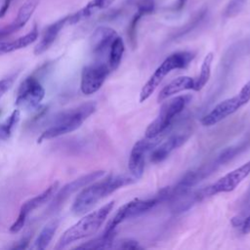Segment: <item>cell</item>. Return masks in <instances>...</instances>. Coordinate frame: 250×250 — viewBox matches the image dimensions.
I'll use <instances>...</instances> for the list:
<instances>
[{
    "instance_id": "obj_5",
    "label": "cell",
    "mask_w": 250,
    "mask_h": 250,
    "mask_svg": "<svg viewBox=\"0 0 250 250\" xmlns=\"http://www.w3.org/2000/svg\"><path fill=\"white\" fill-rule=\"evenodd\" d=\"M191 98L190 95H182L172 98L162 104L156 117L146 129L145 137L153 139L162 134L171 125L174 118L189 104Z\"/></svg>"
},
{
    "instance_id": "obj_19",
    "label": "cell",
    "mask_w": 250,
    "mask_h": 250,
    "mask_svg": "<svg viewBox=\"0 0 250 250\" xmlns=\"http://www.w3.org/2000/svg\"><path fill=\"white\" fill-rule=\"evenodd\" d=\"M37 37H38V30H37V27L34 26L28 33H26L25 35L16 40L9 41V42H0V56L25 48L31 43H33L34 41H36Z\"/></svg>"
},
{
    "instance_id": "obj_17",
    "label": "cell",
    "mask_w": 250,
    "mask_h": 250,
    "mask_svg": "<svg viewBox=\"0 0 250 250\" xmlns=\"http://www.w3.org/2000/svg\"><path fill=\"white\" fill-rule=\"evenodd\" d=\"M58 189H59V182L53 183L43 192H41L40 194H38L32 198H29L25 202H23L22 205L21 206L20 213L22 215H25L27 217L30 212L39 208L40 206L44 205L45 203L49 202L54 197V195L56 194Z\"/></svg>"
},
{
    "instance_id": "obj_20",
    "label": "cell",
    "mask_w": 250,
    "mask_h": 250,
    "mask_svg": "<svg viewBox=\"0 0 250 250\" xmlns=\"http://www.w3.org/2000/svg\"><path fill=\"white\" fill-rule=\"evenodd\" d=\"M41 1L42 0H25L24 1V3L19 9L16 19L12 22V24L15 26L17 30L21 29L26 24V22L29 21V19L31 18L32 14L34 13L38 5L41 3Z\"/></svg>"
},
{
    "instance_id": "obj_11",
    "label": "cell",
    "mask_w": 250,
    "mask_h": 250,
    "mask_svg": "<svg viewBox=\"0 0 250 250\" xmlns=\"http://www.w3.org/2000/svg\"><path fill=\"white\" fill-rule=\"evenodd\" d=\"M250 174V160L241 165L240 167L229 172L211 186L205 188L208 196L220 193L229 192L235 189V188Z\"/></svg>"
},
{
    "instance_id": "obj_28",
    "label": "cell",
    "mask_w": 250,
    "mask_h": 250,
    "mask_svg": "<svg viewBox=\"0 0 250 250\" xmlns=\"http://www.w3.org/2000/svg\"><path fill=\"white\" fill-rule=\"evenodd\" d=\"M113 248L117 249H138L142 248L139 243L136 240L133 239H121V240H115Z\"/></svg>"
},
{
    "instance_id": "obj_15",
    "label": "cell",
    "mask_w": 250,
    "mask_h": 250,
    "mask_svg": "<svg viewBox=\"0 0 250 250\" xmlns=\"http://www.w3.org/2000/svg\"><path fill=\"white\" fill-rule=\"evenodd\" d=\"M67 19L68 16L55 21L54 23L46 27L41 37V40L34 48L35 55H41L51 47V45L55 42L56 38L58 37L60 31L64 27L65 24H67Z\"/></svg>"
},
{
    "instance_id": "obj_18",
    "label": "cell",
    "mask_w": 250,
    "mask_h": 250,
    "mask_svg": "<svg viewBox=\"0 0 250 250\" xmlns=\"http://www.w3.org/2000/svg\"><path fill=\"white\" fill-rule=\"evenodd\" d=\"M115 0H91L79 11L68 16L67 24H75L94 15L96 12L110 6Z\"/></svg>"
},
{
    "instance_id": "obj_3",
    "label": "cell",
    "mask_w": 250,
    "mask_h": 250,
    "mask_svg": "<svg viewBox=\"0 0 250 250\" xmlns=\"http://www.w3.org/2000/svg\"><path fill=\"white\" fill-rule=\"evenodd\" d=\"M113 206L114 201L112 200L98 210L85 215L62 233L58 241L56 249H62L74 241L95 234L111 212Z\"/></svg>"
},
{
    "instance_id": "obj_32",
    "label": "cell",
    "mask_w": 250,
    "mask_h": 250,
    "mask_svg": "<svg viewBox=\"0 0 250 250\" xmlns=\"http://www.w3.org/2000/svg\"><path fill=\"white\" fill-rule=\"evenodd\" d=\"M12 2H13V0H4V3L2 5V7L0 8V18H3L6 15Z\"/></svg>"
},
{
    "instance_id": "obj_9",
    "label": "cell",
    "mask_w": 250,
    "mask_h": 250,
    "mask_svg": "<svg viewBox=\"0 0 250 250\" xmlns=\"http://www.w3.org/2000/svg\"><path fill=\"white\" fill-rule=\"evenodd\" d=\"M45 97V90L41 83L33 76L26 77L18 90L16 105L24 109L37 107Z\"/></svg>"
},
{
    "instance_id": "obj_8",
    "label": "cell",
    "mask_w": 250,
    "mask_h": 250,
    "mask_svg": "<svg viewBox=\"0 0 250 250\" xmlns=\"http://www.w3.org/2000/svg\"><path fill=\"white\" fill-rule=\"evenodd\" d=\"M111 72L107 62L95 61L83 67L81 72L80 89L84 95H92L101 89Z\"/></svg>"
},
{
    "instance_id": "obj_13",
    "label": "cell",
    "mask_w": 250,
    "mask_h": 250,
    "mask_svg": "<svg viewBox=\"0 0 250 250\" xmlns=\"http://www.w3.org/2000/svg\"><path fill=\"white\" fill-rule=\"evenodd\" d=\"M117 36V32L108 26H99L95 29L91 36V50L96 61L108 63L109 49Z\"/></svg>"
},
{
    "instance_id": "obj_21",
    "label": "cell",
    "mask_w": 250,
    "mask_h": 250,
    "mask_svg": "<svg viewBox=\"0 0 250 250\" xmlns=\"http://www.w3.org/2000/svg\"><path fill=\"white\" fill-rule=\"evenodd\" d=\"M59 226V221L58 220H54L51 221L50 223H48L43 229L41 230V232L39 233L38 237L36 238V240L34 241V245L33 248L34 249H38V250H43L45 249L49 243L51 242L57 229Z\"/></svg>"
},
{
    "instance_id": "obj_23",
    "label": "cell",
    "mask_w": 250,
    "mask_h": 250,
    "mask_svg": "<svg viewBox=\"0 0 250 250\" xmlns=\"http://www.w3.org/2000/svg\"><path fill=\"white\" fill-rule=\"evenodd\" d=\"M214 55L212 52L208 53L201 64L199 75L196 79H194V91H200L209 81V78L211 76V65L213 62Z\"/></svg>"
},
{
    "instance_id": "obj_24",
    "label": "cell",
    "mask_w": 250,
    "mask_h": 250,
    "mask_svg": "<svg viewBox=\"0 0 250 250\" xmlns=\"http://www.w3.org/2000/svg\"><path fill=\"white\" fill-rule=\"evenodd\" d=\"M115 233H103L100 237L85 242L79 245L77 248L81 249H107L113 248L115 242Z\"/></svg>"
},
{
    "instance_id": "obj_10",
    "label": "cell",
    "mask_w": 250,
    "mask_h": 250,
    "mask_svg": "<svg viewBox=\"0 0 250 250\" xmlns=\"http://www.w3.org/2000/svg\"><path fill=\"white\" fill-rule=\"evenodd\" d=\"M157 141L156 138L148 139L145 137L144 139L137 141L133 146L128 161V168L131 176L136 180L142 178L145 170L146 156L149 150L155 147Z\"/></svg>"
},
{
    "instance_id": "obj_1",
    "label": "cell",
    "mask_w": 250,
    "mask_h": 250,
    "mask_svg": "<svg viewBox=\"0 0 250 250\" xmlns=\"http://www.w3.org/2000/svg\"><path fill=\"white\" fill-rule=\"evenodd\" d=\"M137 180L128 175L109 176L104 180L84 188L76 196L71 211L75 215H82L90 211L98 202L122 187L131 185Z\"/></svg>"
},
{
    "instance_id": "obj_30",
    "label": "cell",
    "mask_w": 250,
    "mask_h": 250,
    "mask_svg": "<svg viewBox=\"0 0 250 250\" xmlns=\"http://www.w3.org/2000/svg\"><path fill=\"white\" fill-rule=\"evenodd\" d=\"M16 75L4 78L0 80V99L5 95V93L12 87L14 81H15Z\"/></svg>"
},
{
    "instance_id": "obj_26",
    "label": "cell",
    "mask_w": 250,
    "mask_h": 250,
    "mask_svg": "<svg viewBox=\"0 0 250 250\" xmlns=\"http://www.w3.org/2000/svg\"><path fill=\"white\" fill-rule=\"evenodd\" d=\"M247 0H230L227 5L224 16L226 18H232L237 16L244 8Z\"/></svg>"
},
{
    "instance_id": "obj_7",
    "label": "cell",
    "mask_w": 250,
    "mask_h": 250,
    "mask_svg": "<svg viewBox=\"0 0 250 250\" xmlns=\"http://www.w3.org/2000/svg\"><path fill=\"white\" fill-rule=\"evenodd\" d=\"M250 101V80L243 85L241 90L235 96L226 99L219 103L211 111L201 118L203 126H213L231 115Z\"/></svg>"
},
{
    "instance_id": "obj_4",
    "label": "cell",
    "mask_w": 250,
    "mask_h": 250,
    "mask_svg": "<svg viewBox=\"0 0 250 250\" xmlns=\"http://www.w3.org/2000/svg\"><path fill=\"white\" fill-rule=\"evenodd\" d=\"M195 54L189 51H180L167 57L154 70L140 92V103L146 102L156 90L164 77L174 69L186 68L194 59Z\"/></svg>"
},
{
    "instance_id": "obj_16",
    "label": "cell",
    "mask_w": 250,
    "mask_h": 250,
    "mask_svg": "<svg viewBox=\"0 0 250 250\" xmlns=\"http://www.w3.org/2000/svg\"><path fill=\"white\" fill-rule=\"evenodd\" d=\"M194 89V79L190 76H179L162 88L157 96V103H161L169 97L187 90Z\"/></svg>"
},
{
    "instance_id": "obj_2",
    "label": "cell",
    "mask_w": 250,
    "mask_h": 250,
    "mask_svg": "<svg viewBox=\"0 0 250 250\" xmlns=\"http://www.w3.org/2000/svg\"><path fill=\"white\" fill-rule=\"evenodd\" d=\"M96 106V103L88 102L60 113L54 118L50 127L40 135L37 143L40 144L43 141L54 139L78 129L95 112Z\"/></svg>"
},
{
    "instance_id": "obj_12",
    "label": "cell",
    "mask_w": 250,
    "mask_h": 250,
    "mask_svg": "<svg viewBox=\"0 0 250 250\" xmlns=\"http://www.w3.org/2000/svg\"><path fill=\"white\" fill-rule=\"evenodd\" d=\"M104 174H105V172L104 170L94 171V172H91L89 174L83 175V176L69 182L68 184L64 185L60 190L58 189V191L54 195L53 201L50 205V210L55 211V209L59 208L71 194H73L74 192H76L80 188H82L84 187H87L88 185L95 182L96 180L100 179Z\"/></svg>"
},
{
    "instance_id": "obj_6",
    "label": "cell",
    "mask_w": 250,
    "mask_h": 250,
    "mask_svg": "<svg viewBox=\"0 0 250 250\" xmlns=\"http://www.w3.org/2000/svg\"><path fill=\"white\" fill-rule=\"evenodd\" d=\"M169 196V189L164 188L160 191L159 195L149 198V199H140L135 198L124 205H122L116 212V214L112 217V219L106 225L104 233H115L116 228L126 220L138 217L149 209L153 208L156 204H158L161 200Z\"/></svg>"
},
{
    "instance_id": "obj_22",
    "label": "cell",
    "mask_w": 250,
    "mask_h": 250,
    "mask_svg": "<svg viewBox=\"0 0 250 250\" xmlns=\"http://www.w3.org/2000/svg\"><path fill=\"white\" fill-rule=\"evenodd\" d=\"M124 51H125V45H124L123 39L118 35L113 40L108 53V65L111 71H114L119 66Z\"/></svg>"
},
{
    "instance_id": "obj_29",
    "label": "cell",
    "mask_w": 250,
    "mask_h": 250,
    "mask_svg": "<svg viewBox=\"0 0 250 250\" xmlns=\"http://www.w3.org/2000/svg\"><path fill=\"white\" fill-rule=\"evenodd\" d=\"M26 216L22 215L21 213H19L18 218L16 219V221L12 224V226L10 227V231L13 233L19 232L21 229H22V228L24 227V224L26 222Z\"/></svg>"
},
{
    "instance_id": "obj_33",
    "label": "cell",
    "mask_w": 250,
    "mask_h": 250,
    "mask_svg": "<svg viewBox=\"0 0 250 250\" xmlns=\"http://www.w3.org/2000/svg\"><path fill=\"white\" fill-rule=\"evenodd\" d=\"M241 228H242V232L244 234L250 233V215L243 221Z\"/></svg>"
},
{
    "instance_id": "obj_27",
    "label": "cell",
    "mask_w": 250,
    "mask_h": 250,
    "mask_svg": "<svg viewBox=\"0 0 250 250\" xmlns=\"http://www.w3.org/2000/svg\"><path fill=\"white\" fill-rule=\"evenodd\" d=\"M137 6H138L137 11L143 13L145 16L152 14L155 10V4L153 0H140Z\"/></svg>"
},
{
    "instance_id": "obj_14",
    "label": "cell",
    "mask_w": 250,
    "mask_h": 250,
    "mask_svg": "<svg viewBox=\"0 0 250 250\" xmlns=\"http://www.w3.org/2000/svg\"><path fill=\"white\" fill-rule=\"evenodd\" d=\"M189 137V134H177L169 139H167L163 144L159 146L155 147L150 154V161L153 163H158L166 159L169 154L180 147Z\"/></svg>"
},
{
    "instance_id": "obj_31",
    "label": "cell",
    "mask_w": 250,
    "mask_h": 250,
    "mask_svg": "<svg viewBox=\"0 0 250 250\" xmlns=\"http://www.w3.org/2000/svg\"><path fill=\"white\" fill-rule=\"evenodd\" d=\"M16 31H17V29L15 28V26L12 23H10V24H8L6 26L0 27V39H3V38L9 36L10 34H12V33H14Z\"/></svg>"
},
{
    "instance_id": "obj_34",
    "label": "cell",
    "mask_w": 250,
    "mask_h": 250,
    "mask_svg": "<svg viewBox=\"0 0 250 250\" xmlns=\"http://www.w3.org/2000/svg\"><path fill=\"white\" fill-rule=\"evenodd\" d=\"M188 0H177L176 6H175V11H181L185 8Z\"/></svg>"
},
{
    "instance_id": "obj_25",
    "label": "cell",
    "mask_w": 250,
    "mask_h": 250,
    "mask_svg": "<svg viewBox=\"0 0 250 250\" xmlns=\"http://www.w3.org/2000/svg\"><path fill=\"white\" fill-rule=\"evenodd\" d=\"M20 118H21L20 109H15L11 113V115L8 117V119L4 123L0 124V140H7L11 136L14 128L19 123Z\"/></svg>"
}]
</instances>
